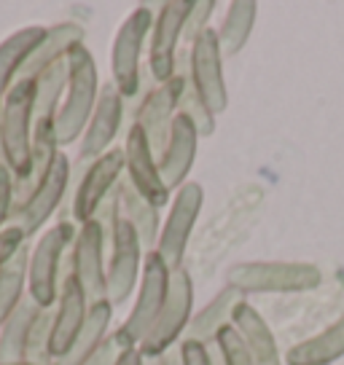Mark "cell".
<instances>
[{
    "label": "cell",
    "instance_id": "cell-10",
    "mask_svg": "<svg viewBox=\"0 0 344 365\" xmlns=\"http://www.w3.org/2000/svg\"><path fill=\"white\" fill-rule=\"evenodd\" d=\"M194 11L191 0H167L161 3L159 14L153 16L148 46V68L153 78L164 83L175 76L178 68V43L186 33V22Z\"/></svg>",
    "mask_w": 344,
    "mask_h": 365
},
{
    "label": "cell",
    "instance_id": "cell-36",
    "mask_svg": "<svg viewBox=\"0 0 344 365\" xmlns=\"http://www.w3.org/2000/svg\"><path fill=\"white\" fill-rule=\"evenodd\" d=\"M178 352L183 357V365H218L216 354L210 352V346L191 341V339H183L181 346H178Z\"/></svg>",
    "mask_w": 344,
    "mask_h": 365
},
{
    "label": "cell",
    "instance_id": "cell-14",
    "mask_svg": "<svg viewBox=\"0 0 344 365\" xmlns=\"http://www.w3.org/2000/svg\"><path fill=\"white\" fill-rule=\"evenodd\" d=\"M126 172L124 148H111L105 156L89 164V170L84 172L76 196H73V220L84 226L97 217V210L103 202L116 191V185L121 182V175Z\"/></svg>",
    "mask_w": 344,
    "mask_h": 365
},
{
    "label": "cell",
    "instance_id": "cell-23",
    "mask_svg": "<svg viewBox=\"0 0 344 365\" xmlns=\"http://www.w3.org/2000/svg\"><path fill=\"white\" fill-rule=\"evenodd\" d=\"M38 314L41 307L30 296H24L0 325V363H27V341Z\"/></svg>",
    "mask_w": 344,
    "mask_h": 365
},
{
    "label": "cell",
    "instance_id": "cell-35",
    "mask_svg": "<svg viewBox=\"0 0 344 365\" xmlns=\"http://www.w3.org/2000/svg\"><path fill=\"white\" fill-rule=\"evenodd\" d=\"M24 242H27V237H24V231L16 223H9V226L0 231V269L22 250Z\"/></svg>",
    "mask_w": 344,
    "mask_h": 365
},
{
    "label": "cell",
    "instance_id": "cell-17",
    "mask_svg": "<svg viewBox=\"0 0 344 365\" xmlns=\"http://www.w3.org/2000/svg\"><path fill=\"white\" fill-rule=\"evenodd\" d=\"M68 180H70V159L68 153L59 150V156L54 161L51 172H49V178L38 185V191L22 207L14 210L11 215V223H16V226L22 228L27 240H33L35 234L46 226L49 217L57 212L59 202H62V196L68 191Z\"/></svg>",
    "mask_w": 344,
    "mask_h": 365
},
{
    "label": "cell",
    "instance_id": "cell-4",
    "mask_svg": "<svg viewBox=\"0 0 344 365\" xmlns=\"http://www.w3.org/2000/svg\"><path fill=\"white\" fill-rule=\"evenodd\" d=\"M172 285V269L164 263L159 252H146V263H143V274H140V287L135 307L126 314L124 325L116 331V339L124 349H140V344L146 341L148 331L153 328L156 317L167 304Z\"/></svg>",
    "mask_w": 344,
    "mask_h": 365
},
{
    "label": "cell",
    "instance_id": "cell-6",
    "mask_svg": "<svg viewBox=\"0 0 344 365\" xmlns=\"http://www.w3.org/2000/svg\"><path fill=\"white\" fill-rule=\"evenodd\" d=\"M191 317H194V285H191V274L186 272V269H178V272H172V285H170L167 304H164L161 314L156 317L153 328L146 336V341L140 344L138 352L146 360L164 357L172 349V344L188 331Z\"/></svg>",
    "mask_w": 344,
    "mask_h": 365
},
{
    "label": "cell",
    "instance_id": "cell-32",
    "mask_svg": "<svg viewBox=\"0 0 344 365\" xmlns=\"http://www.w3.org/2000/svg\"><path fill=\"white\" fill-rule=\"evenodd\" d=\"M218 357H221V365H253V357L248 352V346L242 341V336L234 331V325L229 328H223L218 333Z\"/></svg>",
    "mask_w": 344,
    "mask_h": 365
},
{
    "label": "cell",
    "instance_id": "cell-19",
    "mask_svg": "<svg viewBox=\"0 0 344 365\" xmlns=\"http://www.w3.org/2000/svg\"><path fill=\"white\" fill-rule=\"evenodd\" d=\"M196 143H199L196 126L191 124V118L178 113L170 132V145L159 159L161 178H164V185L170 188V194L188 182V172H191L196 159Z\"/></svg>",
    "mask_w": 344,
    "mask_h": 365
},
{
    "label": "cell",
    "instance_id": "cell-11",
    "mask_svg": "<svg viewBox=\"0 0 344 365\" xmlns=\"http://www.w3.org/2000/svg\"><path fill=\"white\" fill-rule=\"evenodd\" d=\"M188 81L199 100L218 115L229 105V91L223 78V54H221L218 30H205V33L191 43V57H188Z\"/></svg>",
    "mask_w": 344,
    "mask_h": 365
},
{
    "label": "cell",
    "instance_id": "cell-33",
    "mask_svg": "<svg viewBox=\"0 0 344 365\" xmlns=\"http://www.w3.org/2000/svg\"><path fill=\"white\" fill-rule=\"evenodd\" d=\"M14 205H16V178L9 167H0V231L11 220Z\"/></svg>",
    "mask_w": 344,
    "mask_h": 365
},
{
    "label": "cell",
    "instance_id": "cell-30",
    "mask_svg": "<svg viewBox=\"0 0 344 365\" xmlns=\"http://www.w3.org/2000/svg\"><path fill=\"white\" fill-rule=\"evenodd\" d=\"M27 272H30V247H22L11 261L0 269V325L9 319V314L27 296L24 293Z\"/></svg>",
    "mask_w": 344,
    "mask_h": 365
},
{
    "label": "cell",
    "instance_id": "cell-3",
    "mask_svg": "<svg viewBox=\"0 0 344 365\" xmlns=\"http://www.w3.org/2000/svg\"><path fill=\"white\" fill-rule=\"evenodd\" d=\"M323 279L315 263L301 261H245L226 272V287L240 296L248 293H304Z\"/></svg>",
    "mask_w": 344,
    "mask_h": 365
},
{
    "label": "cell",
    "instance_id": "cell-41",
    "mask_svg": "<svg viewBox=\"0 0 344 365\" xmlns=\"http://www.w3.org/2000/svg\"><path fill=\"white\" fill-rule=\"evenodd\" d=\"M146 365H164V357H156V360H146Z\"/></svg>",
    "mask_w": 344,
    "mask_h": 365
},
{
    "label": "cell",
    "instance_id": "cell-1",
    "mask_svg": "<svg viewBox=\"0 0 344 365\" xmlns=\"http://www.w3.org/2000/svg\"><path fill=\"white\" fill-rule=\"evenodd\" d=\"M100 73L97 62L89 54V48L81 43L68 54V89L59 105V113L54 118L59 148L73 145L79 137H84L86 126L92 121V113L100 97Z\"/></svg>",
    "mask_w": 344,
    "mask_h": 365
},
{
    "label": "cell",
    "instance_id": "cell-2",
    "mask_svg": "<svg viewBox=\"0 0 344 365\" xmlns=\"http://www.w3.org/2000/svg\"><path fill=\"white\" fill-rule=\"evenodd\" d=\"M0 129H3L6 167L11 170L16 182H24L30 178V164H33L35 81L19 78L3 97Z\"/></svg>",
    "mask_w": 344,
    "mask_h": 365
},
{
    "label": "cell",
    "instance_id": "cell-21",
    "mask_svg": "<svg viewBox=\"0 0 344 365\" xmlns=\"http://www.w3.org/2000/svg\"><path fill=\"white\" fill-rule=\"evenodd\" d=\"M46 30L49 27H22L0 43V100L19 81L27 59L33 57L35 48L44 43Z\"/></svg>",
    "mask_w": 344,
    "mask_h": 365
},
{
    "label": "cell",
    "instance_id": "cell-13",
    "mask_svg": "<svg viewBox=\"0 0 344 365\" xmlns=\"http://www.w3.org/2000/svg\"><path fill=\"white\" fill-rule=\"evenodd\" d=\"M105 231L97 220H89L79 228L70 247V269L81 282L89 304L108 301V261H105Z\"/></svg>",
    "mask_w": 344,
    "mask_h": 365
},
{
    "label": "cell",
    "instance_id": "cell-31",
    "mask_svg": "<svg viewBox=\"0 0 344 365\" xmlns=\"http://www.w3.org/2000/svg\"><path fill=\"white\" fill-rule=\"evenodd\" d=\"M181 113H183L186 118H191V124L196 126L199 137H210L216 132V115H213V110L199 100V94H196L194 86H191V81H188L183 100H181Z\"/></svg>",
    "mask_w": 344,
    "mask_h": 365
},
{
    "label": "cell",
    "instance_id": "cell-29",
    "mask_svg": "<svg viewBox=\"0 0 344 365\" xmlns=\"http://www.w3.org/2000/svg\"><path fill=\"white\" fill-rule=\"evenodd\" d=\"M68 89V57L35 76V118H57Z\"/></svg>",
    "mask_w": 344,
    "mask_h": 365
},
{
    "label": "cell",
    "instance_id": "cell-25",
    "mask_svg": "<svg viewBox=\"0 0 344 365\" xmlns=\"http://www.w3.org/2000/svg\"><path fill=\"white\" fill-rule=\"evenodd\" d=\"M81 43H84V30H81L76 22H59V24H54V27H49L44 43L38 46L33 57L27 59V65H24L19 78L35 81V76H38L41 70H46L49 65H54L57 59H65L70 51Z\"/></svg>",
    "mask_w": 344,
    "mask_h": 365
},
{
    "label": "cell",
    "instance_id": "cell-37",
    "mask_svg": "<svg viewBox=\"0 0 344 365\" xmlns=\"http://www.w3.org/2000/svg\"><path fill=\"white\" fill-rule=\"evenodd\" d=\"M124 352L126 349L118 344V339H116V333H113V336H108V339H105V344L97 349V354L89 357V363L86 365H116L118 363V357H121Z\"/></svg>",
    "mask_w": 344,
    "mask_h": 365
},
{
    "label": "cell",
    "instance_id": "cell-38",
    "mask_svg": "<svg viewBox=\"0 0 344 365\" xmlns=\"http://www.w3.org/2000/svg\"><path fill=\"white\" fill-rule=\"evenodd\" d=\"M116 365H146V357H143L138 349H126V352L118 357Z\"/></svg>",
    "mask_w": 344,
    "mask_h": 365
},
{
    "label": "cell",
    "instance_id": "cell-40",
    "mask_svg": "<svg viewBox=\"0 0 344 365\" xmlns=\"http://www.w3.org/2000/svg\"><path fill=\"white\" fill-rule=\"evenodd\" d=\"M0 110H3V100H0ZM0 167H6V153H3V129H0Z\"/></svg>",
    "mask_w": 344,
    "mask_h": 365
},
{
    "label": "cell",
    "instance_id": "cell-7",
    "mask_svg": "<svg viewBox=\"0 0 344 365\" xmlns=\"http://www.w3.org/2000/svg\"><path fill=\"white\" fill-rule=\"evenodd\" d=\"M151 27H153V14H151V9L140 6L121 22L113 38L111 73H113V83L118 86L124 100L138 97L140 91V81H143L140 57H143V46L151 38Z\"/></svg>",
    "mask_w": 344,
    "mask_h": 365
},
{
    "label": "cell",
    "instance_id": "cell-18",
    "mask_svg": "<svg viewBox=\"0 0 344 365\" xmlns=\"http://www.w3.org/2000/svg\"><path fill=\"white\" fill-rule=\"evenodd\" d=\"M121 118H124V97H121V91H118L113 81H108L100 89L92 121H89L86 132L81 137V159L97 161L113 148V140L118 135V129H121Z\"/></svg>",
    "mask_w": 344,
    "mask_h": 365
},
{
    "label": "cell",
    "instance_id": "cell-8",
    "mask_svg": "<svg viewBox=\"0 0 344 365\" xmlns=\"http://www.w3.org/2000/svg\"><path fill=\"white\" fill-rule=\"evenodd\" d=\"M202 205H205V191L199 182H186L183 188L175 191V199L170 205V212H167V220L161 226L159 234V245H156V252H159L164 263L170 266L172 272L183 269V255L186 247H188V240H191V231L196 226V217L202 212Z\"/></svg>",
    "mask_w": 344,
    "mask_h": 365
},
{
    "label": "cell",
    "instance_id": "cell-12",
    "mask_svg": "<svg viewBox=\"0 0 344 365\" xmlns=\"http://www.w3.org/2000/svg\"><path fill=\"white\" fill-rule=\"evenodd\" d=\"M186 86H188V76L175 73L170 81H164L151 91L140 105L135 124L148 137V145L156 159H161L167 145H170V132L175 124V115L181 113V100L186 94Z\"/></svg>",
    "mask_w": 344,
    "mask_h": 365
},
{
    "label": "cell",
    "instance_id": "cell-20",
    "mask_svg": "<svg viewBox=\"0 0 344 365\" xmlns=\"http://www.w3.org/2000/svg\"><path fill=\"white\" fill-rule=\"evenodd\" d=\"M231 325L242 336V341H245V346H248V352L253 357V365H283L275 333L269 331L266 319L248 301H242L240 307L234 309Z\"/></svg>",
    "mask_w": 344,
    "mask_h": 365
},
{
    "label": "cell",
    "instance_id": "cell-9",
    "mask_svg": "<svg viewBox=\"0 0 344 365\" xmlns=\"http://www.w3.org/2000/svg\"><path fill=\"white\" fill-rule=\"evenodd\" d=\"M111 255H108V301L118 307L135 293L143 274V242H140L135 226L118 215L111 237Z\"/></svg>",
    "mask_w": 344,
    "mask_h": 365
},
{
    "label": "cell",
    "instance_id": "cell-39",
    "mask_svg": "<svg viewBox=\"0 0 344 365\" xmlns=\"http://www.w3.org/2000/svg\"><path fill=\"white\" fill-rule=\"evenodd\" d=\"M164 365H183V357L178 349H170V352L164 354Z\"/></svg>",
    "mask_w": 344,
    "mask_h": 365
},
{
    "label": "cell",
    "instance_id": "cell-42",
    "mask_svg": "<svg viewBox=\"0 0 344 365\" xmlns=\"http://www.w3.org/2000/svg\"><path fill=\"white\" fill-rule=\"evenodd\" d=\"M0 365H33V363H0Z\"/></svg>",
    "mask_w": 344,
    "mask_h": 365
},
{
    "label": "cell",
    "instance_id": "cell-28",
    "mask_svg": "<svg viewBox=\"0 0 344 365\" xmlns=\"http://www.w3.org/2000/svg\"><path fill=\"white\" fill-rule=\"evenodd\" d=\"M256 14H258V6L253 0H234L226 9V16L218 27V43H221V54L223 57H234L240 54L248 38L253 33V24H256Z\"/></svg>",
    "mask_w": 344,
    "mask_h": 365
},
{
    "label": "cell",
    "instance_id": "cell-26",
    "mask_svg": "<svg viewBox=\"0 0 344 365\" xmlns=\"http://www.w3.org/2000/svg\"><path fill=\"white\" fill-rule=\"evenodd\" d=\"M344 357V314L333 325L307 341L290 346L285 354L288 365H331Z\"/></svg>",
    "mask_w": 344,
    "mask_h": 365
},
{
    "label": "cell",
    "instance_id": "cell-24",
    "mask_svg": "<svg viewBox=\"0 0 344 365\" xmlns=\"http://www.w3.org/2000/svg\"><path fill=\"white\" fill-rule=\"evenodd\" d=\"M111 319H113V304L111 301H100L89 307V317L86 325L81 328L76 344L70 346V352L59 360H51L49 365H86L89 357L97 354V349L108 339V328H111Z\"/></svg>",
    "mask_w": 344,
    "mask_h": 365
},
{
    "label": "cell",
    "instance_id": "cell-34",
    "mask_svg": "<svg viewBox=\"0 0 344 365\" xmlns=\"http://www.w3.org/2000/svg\"><path fill=\"white\" fill-rule=\"evenodd\" d=\"M213 11H216V3H213V0H199V3H194V11H191L188 22H186V33H183L186 41H191V43H194L196 38L205 33V30H210L207 22H210Z\"/></svg>",
    "mask_w": 344,
    "mask_h": 365
},
{
    "label": "cell",
    "instance_id": "cell-15",
    "mask_svg": "<svg viewBox=\"0 0 344 365\" xmlns=\"http://www.w3.org/2000/svg\"><path fill=\"white\" fill-rule=\"evenodd\" d=\"M89 307L92 304H89V298H86L68 261V272L62 274L59 298L57 307H54V325H51V336H49V360H59L70 352V346L79 339L81 328L86 325Z\"/></svg>",
    "mask_w": 344,
    "mask_h": 365
},
{
    "label": "cell",
    "instance_id": "cell-5",
    "mask_svg": "<svg viewBox=\"0 0 344 365\" xmlns=\"http://www.w3.org/2000/svg\"><path fill=\"white\" fill-rule=\"evenodd\" d=\"M76 240V228L70 223H57L46 228L35 247L30 250V272H27V296L41 309L57 307L59 285H62V255Z\"/></svg>",
    "mask_w": 344,
    "mask_h": 365
},
{
    "label": "cell",
    "instance_id": "cell-22",
    "mask_svg": "<svg viewBox=\"0 0 344 365\" xmlns=\"http://www.w3.org/2000/svg\"><path fill=\"white\" fill-rule=\"evenodd\" d=\"M242 301H245V296H240V293L231 290V287H223L202 312H196L194 317H191V325H188V331H186V339L205 344V346L216 344L218 341V333L231 325V314H234V309L240 307Z\"/></svg>",
    "mask_w": 344,
    "mask_h": 365
},
{
    "label": "cell",
    "instance_id": "cell-16",
    "mask_svg": "<svg viewBox=\"0 0 344 365\" xmlns=\"http://www.w3.org/2000/svg\"><path fill=\"white\" fill-rule=\"evenodd\" d=\"M124 159H126V180H129V185L146 202H151L156 210H161V207L170 202V188L164 185L159 159L151 150L148 137L143 135V129L138 124H132L129 132H126Z\"/></svg>",
    "mask_w": 344,
    "mask_h": 365
},
{
    "label": "cell",
    "instance_id": "cell-27",
    "mask_svg": "<svg viewBox=\"0 0 344 365\" xmlns=\"http://www.w3.org/2000/svg\"><path fill=\"white\" fill-rule=\"evenodd\" d=\"M118 199H121V217H126L135 226L140 242H143V250L153 252L156 245H159V234H161L159 210L151 205V202H146L129 185V180L118 182Z\"/></svg>",
    "mask_w": 344,
    "mask_h": 365
}]
</instances>
